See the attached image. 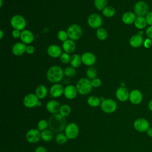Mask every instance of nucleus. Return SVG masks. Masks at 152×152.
I'll return each mask as SVG.
<instances>
[{
  "mask_svg": "<svg viewBox=\"0 0 152 152\" xmlns=\"http://www.w3.org/2000/svg\"><path fill=\"white\" fill-rule=\"evenodd\" d=\"M49 128L53 132L59 133L65 130L66 126V119L65 117L59 113L53 114L48 120Z\"/></svg>",
  "mask_w": 152,
  "mask_h": 152,
  "instance_id": "f257e3e1",
  "label": "nucleus"
},
{
  "mask_svg": "<svg viewBox=\"0 0 152 152\" xmlns=\"http://www.w3.org/2000/svg\"><path fill=\"white\" fill-rule=\"evenodd\" d=\"M64 75L63 69L58 65H53L47 71L46 78L48 80L53 84L58 83L63 79Z\"/></svg>",
  "mask_w": 152,
  "mask_h": 152,
  "instance_id": "f03ea898",
  "label": "nucleus"
},
{
  "mask_svg": "<svg viewBox=\"0 0 152 152\" xmlns=\"http://www.w3.org/2000/svg\"><path fill=\"white\" fill-rule=\"evenodd\" d=\"M75 87L77 88L78 93L81 95H86L89 94L93 88L91 80L88 78L84 77L78 80Z\"/></svg>",
  "mask_w": 152,
  "mask_h": 152,
  "instance_id": "7ed1b4c3",
  "label": "nucleus"
},
{
  "mask_svg": "<svg viewBox=\"0 0 152 152\" xmlns=\"http://www.w3.org/2000/svg\"><path fill=\"white\" fill-rule=\"evenodd\" d=\"M10 24L13 29L18 30L20 31H23L25 29L27 22L25 18L19 14H16L13 15L10 20Z\"/></svg>",
  "mask_w": 152,
  "mask_h": 152,
  "instance_id": "20e7f679",
  "label": "nucleus"
},
{
  "mask_svg": "<svg viewBox=\"0 0 152 152\" xmlns=\"http://www.w3.org/2000/svg\"><path fill=\"white\" fill-rule=\"evenodd\" d=\"M66 32L68 36V38L74 41L80 39L83 34L81 26L77 24H72L70 25L68 27Z\"/></svg>",
  "mask_w": 152,
  "mask_h": 152,
  "instance_id": "39448f33",
  "label": "nucleus"
},
{
  "mask_svg": "<svg viewBox=\"0 0 152 152\" xmlns=\"http://www.w3.org/2000/svg\"><path fill=\"white\" fill-rule=\"evenodd\" d=\"M100 107L102 110L106 113H112L117 109L116 102L112 99H104L101 102Z\"/></svg>",
  "mask_w": 152,
  "mask_h": 152,
  "instance_id": "423d86ee",
  "label": "nucleus"
},
{
  "mask_svg": "<svg viewBox=\"0 0 152 152\" xmlns=\"http://www.w3.org/2000/svg\"><path fill=\"white\" fill-rule=\"evenodd\" d=\"M79 127L77 124L74 122H70L67 124L64 133L69 140H74L76 138L79 134Z\"/></svg>",
  "mask_w": 152,
  "mask_h": 152,
  "instance_id": "0eeeda50",
  "label": "nucleus"
},
{
  "mask_svg": "<svg viewBox=\"0 0 152 152\" xmlns=\"http://www.w3.org/2000/svg\"><path fill=\"white\" fill-rule=\"evenodd\" d=\"M134 10L136 15L141 17L145 16L150 12L148 5L143 1H140L136 2L134 7Z\"/></svg>",
  "mask_w": 152,
  "mask_h": 152,
  "instance_id": "6e6552de",
  "label": "nucleus"
},
{
  "mask_svg": "<svg viewBox=\"0 0 152 152\" xmlns=\"http://www.w3.org/2000/svg\"><path fill=\"white\" fill-rule=\"evenodd\" d=\"M87 24L92 28H99L103 24L102 17L96 13L91 14L87 18Z\"/></svg>",
  "mask_w": 152,
  "mask_h": 152,
  "instance_id": "1a4fd4ad",
  "label": "nucleus"
},
{
  "mask_svg": "<svg viewBox=\"0 0 152 152\" xmlns=\"http://www.w3.org/2000/svg\"><path fill=\"white\" fill-rule=\"evenodd\" d=\"M134 128L139 132H146L150 127L149 122L144 118L136 119L133 123Z\"/></svg>",
  "mask_w": 152,
  "mask_h": 152,
  "instance_id": "9d476101",
  "label": "nucleus"
},
{
  "mask_svg": "<svg viewBox=\"0 0 152 152\" xmlns=\"http://www.w3.org/2000/svg\"><path fill=\"white\" fill-rule=\"evenodd\" d=\"M26 138L31 144L36 143L41 139V132L38 129H30L27 132Z\"/></svg>",
  "mask_w": 152,
  "mask_h": 152,
  "instance_id": "9b49d317",
  "label": "nucleus"
},
{
  "mask_svg": "<svg viewBox=\"0 0 152 152\" xmlns=\"http://www.w3.org/2000/svg\"><path fill=\"white\" fill-rule=\"evenodd\" d=\"M39 101V98L35 94L29 93L24 97L23 104L27 108H33L37 106Z\"/></svg>",
  "mask_w": 152,
  "mask_h": 152,
  "instance_id": "f8f14e48",
  "label": "nucleus"
},
{
  "mask_svg": "<svg viewBox=\"0 0 152 152\" xmlns=\"http://www.w3.org/2000/svg\"><path fill=\"white\" fill-rule=\"evenodd\" d=\"M143 96L141 91L138 89H134L129 93V100L133 104H139L142 100Z\"/></svg>",
  "mask_w": 152,
  "mask_h": 152,
  "instance_id": "ddd939ff",
  "label": "nucleus"
},
{
  "mask_svg": "<svg viewBox=\"0 0 152 152\" xmlns=\"http://www.w3.org/2000/svg\"><path fill=\"white\" fill-rule=\"evenodd\" d=\"M82 63L86 66H91L96 62V58L94 53L90 52H84L81 56Z\"/></svg>",
  "mask_w": 152,
  "mask_h": 152,
  "instance_id": "4468645a",
  "label": "nucleus"
},
{
  "mask_svg": "<svg viewBox=\"0 0 152 152\" xmlns=\"http://www.w3.org/2000/svg\"><path fill=\"white\" fill-rule=\"evenodd\" d=\"M129 93L128 90L125 87H119L117 88L115 93L116 99L122 102H125L129 100Z\"/></svg>",
  "mask_w": 152,
  "mask_h": 152,
  "instance_id": "2eb2a0df",
  "label": "nucleus"
},
{
  "mask_svg": "<svg viewBox=\"0 0 152 152\" xmlns=\"http://www.w3.org/2000/svg\"><path fill=\"white\" fill-rule=\"evenodd\" d=\"M78 91L75 86L72 84H68L64 88V95L65 97L68 100L75 99L77 95Z\"/></svg>",
  "mask_w": 152,
  "mask_h": 152,
  "instance_id": "dca6fc26",
  "label": "nucleus"
},
{
  "mask_svg": "<svg viewBox=\"0 0 152 152\" xmlns=\"http://www.w3.org/2000/svg\"><path fill=\"white\" fill-rule=\"evenodd\" d=\"M64 88L59 83L53 84L49 89V93L52 97L58 98L64 94Z\"/></svg>",
  "mask_w": 152,
  "mask_h": 152,
  "instance_id": "f3484780",
  "label": "nucleus"
},
{
  "mask_svg": "<svg viewBox=\"0 0 152 152\" xmlns=\"http://www.w3.org/2000/svg\"><path fill=\"white\" fill-rule=\"evenodd\" d=\"M20 39L26 45H30L33 42L34 36L33 32L29 30L24 29L21 32Z\"/></svg>",
  "mask_w": 152,
  "mask_h": 152,
  "instance_id": "a211bd4d",
  "label": "nucleus"
},
{
  "mask_svg": "<svg viewBox=\"0 0 152 152\" xmlns=\"http://www.w3.org/2000/svg\"><path fill=\"white\" fill-rule=\"evenodd\" d=\"M61 105L60 103L55 100H50L46 104V110L52 114L59 113Z\"/></svg>",
  "mask_w": 152,
  "mask_h": 152,
  "instance_id": "6ab92c4d",
  "label": "nucleus"
},
{
  "mask_svg": "<svg viewBox=\"0 0 152 152\" xmlns=\"http://www.w3.org/2000/svg\"><path fill=\"white\" fill-rule=\"evenodd\" d=\"M47 53L51 58H56L60 57V56L62 53V49L58 45L52 44L48 46L47 49Z\"/></svg>",
  "mask_w": 152,
  "mask_h": 152,
  "instance_id": "aec40b11",
  "label": "nucleus"
},
{
  "mask_svg": "<svg viewBox=\"0 0 152 152\" xmlns=\"http://www.w3.org/2000/svg\"><path fill=\"white\" fill-rule=\"evenodd\" d=\"M27 45L22 42H17L12 47V52L13 55L17 56H21L26 52Z\"/></svg>",
  "mask_w": 152,
  "mask_h": 152,
  "instance_id": "412c9836",
  "label": "nucleus"
},
{
  "mask_svg": "<svg viewBox=\"0 0 152 152\" xmlns=\"http://www.w3.org/2000/svg\"><path fill=\"white\" fill-rule=\"evenodd\" d=\"M144 39L141 35L138 34H134L131 37L129 40V45L131 47L134 48H138L143 45Z\"/></svg>",
  "mask_w": 152,
  "mask_h": 152,
  "instance_id": "4be33fe9",
  "label": "nucleus"
},
{
  "mask_svg": "<svg viewBox=\"0 0 152 152\" xmlns=\"http://www.w3.org/2000/svg\"><path fill=\"white\" fill-rule=\"evenodd\" d=\"M62 48L65 52L70 54L75 50L76 43L75 41L69 39L62 43Z\"/></svg>",
  "mask_w": 152,
  "mask_h": 152,
  "instance_id": "5701e85b",
  "label": "nucleus"
},
{
  "mask_svg": "<svg viewBox=\"0 0 152 152\" xmlns=\"http://www.w3.org/2000/svg\"><path fill=\"white\" fill-rule=\"evenodd\" d=\"M136 18V14L134 12L127 11L124 13V14L122 15V21L124 24L129 25L134 23Z\"/></svg>",
  "mask_w": 152,
  "mask_h": 152,
  "instance_id": "b1692460",
  "label": "nucleus"
},
{
  "mask_svg": "<svg viewBox=\"0 0 152 152\" xmlns=\"http://www.w3.org/2000/svg\"><path fill=\"white\" fill-rule=\"evenodd\" d=\"M48 93V90L47 87L43 84L38 86L35 90V94L39 98V99H45Z\"/></svg>",
  "mask_w": 152,
  "mask_h": 152,
  "instance_id": "393cba45",
  "label": "nucleus"
},
{
  "mask_svg": "<svg viewBox=\"0 0 152 152\" xmlns=\"http://www.w3.org/2000/svg\"><path fill=\"white\" fill-rule=\"evenodd\" d=\"M69 63L71 64V66H73L75 68L79 67L82 64L81 56L78 54H74L71 55Z\"/></svg>",
  "mask_w": 152,
  "mask_h": 152,
  "instance_id": "a878e982",
  "label": "nucleus"
},
{
  "mask_svg": "<svg viewBox=\"0 0 152 152\" xmlns=\"http://www.w3.org/2000/svg\"><path fill=\"white\" fill-rule=\"evenodd\" d=\"M134 24L135 27L139 30H142L144 28L147 24L145 18L144 17H141V16L137 17Z\"/></svg>",
  "mask_w": 152,
  "mask_h": 152,
  "instance_id": "bb28decb",
  "label": "nucleus"
},
{
  "mask_svg": "<svg viewBox=\"0 0 152 152\" xmlns=\"http://www.w3.org/2000/svg\"><path fill=\"white\" fill-rule=\"evenodd\" d=\"M87 104L92 107H98L101 104L100 98L94 95L90 96L87 99Z\"/></svg>",
  "mask_w": 152,
  "mask_h": 152,
  "instance_id": "cd10ccee",
  "label": "nucleus"
},
{
  "mask_svg": "<svg viewBox=\"0 0 152 152\" xmlns=\"http://www.w3.org/2000/svg\"><path fill=\"white\" fill-rule=\"evenodd\" d=\"M53 138V132L50 129L41 131V139L46 142L50 141Z\"/></svg>",
  "mask_w": 152,
  "mask_h": 152,
  "instance_id": "c85d7f7f",
  "label": "nucleus"
},
{
  "mask_svg": "<svg viewBox=\"0 0 152 152\" xmlns=\"http://www.w3.org/2000/svg\"><path fill=\"white\" fill-rule=\"evenodd\" d=\"M96 35L97 38L100 40H104L107 38L108 33L107 30L102 27L97 29Z\"/></svg>",
  "mask_w": 152,
  "mask_h": 152,
  "instance_id": "c756f323",
  "label": "nucleus"
},
{
  "mask_svg": "<svg viewBox=\"0 0 152 152\" xmlns=\"http://www.w3.org/2000/svg\"><path fill=\"white\" fill-rule=\"evenodd\" d=\"M102 11L103 16L107 18H111L115 14V10L112 6H107Z\"/></svg>",
  "mask_w": 152,
  "mask_h": 152,
  "instance_id": "7c9ffc66",
  "label": "nucleus"
},
{
  "mask_svg": "<svg viewBox=\"0 0 152 152\" xmlns=\"http://www.w3.org/2000/svg\"><path fill=\"white\" fill-rule=\"evenodd\" d=\"M107 0H94V5L98 11H102L107 5Z\"/></svg>",
  "mask_w": 152,
  "mask_h": 152,
  "instance_id": "2f4dec72",
  "label": "nucleus"
},
{
  "mask_svg": "<svg viewBox=\"0 0 152 152\" xmlns=\"http://www.w3.org/2000/svg\"><path fill=\"white\" fill-rule=\"evenodd\" d=\"M86 73L87 78L90 80H92L97 78V70L93 66H90L89 68H88L86 71Z\"/></svg>",
  "mask_w": 152,
  "mask_h": 152,
  "instance_id": "473e14b6",
  "label": "nucleus"
},
{
  "mask_svg": "<svg viewBox=\"0 0 152 152\" xmlns=\"http://www.w3.org/2000/svg\"><path fill=\"white\" fill-rule=\"evenodd\" d=\"M71 112V108L68 104L61 105L59 113L64 117L68 116Z\"/></svg>",
  "mask_w": 152,
  "mask_h": 152,
  "instance_id": "72a5a7b5",
  "label": "nucleus"
},
{
  "mask_svg": "<svg viewBox=\"0 0 152 152\" xmlns=\"http://www.w3.org/2000/svg\"><path fill=\"white\" fill-rule=\"evenodd\" d=\"M55 139L56 143L59 144H64L67 142V140H68V138L66 137L65 133H61V132L58 133L55 136Z\"/></svg>",
  "mask_w": 152,
  "mask_h": 152,
  "instance_id": "f704fd0d",
  "label": "nucleus"
},
{
  "mask_svg": "<svg viewBox=\"0 0 152 152\" xmlns=\"http://www.w3.org/2000/svg\"><path fill=\"white\" fill-rule=\"evenodd\" d=\"M64 73L67 77H72L76 74V69L72 66H67L64 69Z\"/></svg>",
  "mask_w": 152,
  "mask_h": 152,
  "instance_id": "c9c22d12",
  "label": "nucleus"
},
{
  "mask_svg": "<svg viewBox=\"0 0 152 152\" xmlns=\"http://www.w3.org/2000/svg\"><path fill=\"white\" fill-rule=\"evenodd\" d=\"M49 127L48 121L45 119H41L38 122L37 124V128L40 131H43L45 129H48Z\"/></svg>",
  "mask_w": 152,
  "mask_h": 152,
  "instance_id": "e433bc0d",
  "label": "nucleus"
},
{
  "mask_svg": "<svg viewBox=\"0 0 152 152\" xmlns=\"http://www.w3.org/2000/svg\"><path fill=\"white\" fill-rule=\"evenodd\" d=\"M57 37L60 41H61L62 42L68 40V36L66 31H65L64 30H59L57 33Z\"/></svg>",
  "mask_w": 152,
  "mask_h": 152,
  "instance_id": "4c0bfd02",
  "label": "nucleus"
},
{
  "mask_svg": "<svg viewBox=\"0 0 152 152\" xmlns=\"http://www.w3.org/2000/svg\"><path fill=\"white\" fill-rule=\"evenodd\" d=\"M60 61L64 64H66L70 62V59H71V56L69 55V53H66V52H62L61 55L60 56Z\"/></svg>",
  "mask_w": 152,
  "mask_h": 152,
  "instance_id": "58836bf2",
  "label": "nucleus"
},
{
  "mask_svg": "<svg viewBox=\"0 0 152 152\" xmlns=\"http://www.w3.org/2000/svg\"><path fill=\"white\" fill-rule=\"evenodd\" d=\"M91 83L92 87H95V88L99 87L102 85V81H101V80H100L98 78H96L91 80Z\"/></svg>",
  "mask_w": 152,
  "mask_h": 152,
  "instance_id": "ea45409f",
  "label": "nucleus"
},
{
  "mask_svg": "<svg viewBox=\"0 0 152 152\" xmlns=\"http://www.w3.org/2000/svg\"><path fill=\"white\" fill-rule=\"evenodd\" d=\"M143 46L146 49H148L150 48L151 46H152V40L151 39L147 37V39H145L144 40V42H143Z\"/></svg>",
  "mask_w": 152,
  "mask_h": 152,
  "instance_id": "a19ab883",
  "label": "nucleus"
},
{
  "mask_svg": "<svg viewBox=\"0 0 152 152\" xmlns=\"http://www.w3.org/2000/svg\"><path fill=\"white\" fill-rule=\"evenodd\" d=\"M147 23L149 26H152V11H150L145 17Z\"/></svg>",
  "mask_w": 152,
  "mask_h": 152,
  "instance_id": "79ce46f5",
  "label": "nucleus"
},
{
  "mask_svg": "<svg viewBox=\"0 0 152 152\" xmlns=\"http://www.w3.org/2000/svg\"><path fill=\"white\" fill-rule=\"evenodd\" d=\"M34 51H35V49H34V47L33 46L28 45L26 46V53H27V54L31 55L34 52Z\"/></svg>",
  "mask_w": 152,
  "mask_h": 152,
  "instance_id": "37998d69",
  "label": "nucleus"
},
{
  "mask_svg": "<svg viewBox=\"0 0 152 152\" xmlns=\"http://www.w3.org/2000/svg\"><path fill=\"white\" fill-rule=\"evenodd\" d=\"M21 31L20 30H15V29H14L11 33V35L12 36L13 38L14 39H17V38H19L20 37V36H21Z\"/></svg>",
  "mask_w": 152,
  "mask_h": 152,
  "instance_id": "c03bdc74",
  "label": "nucleus"
},
{
  "mask_svg": "<svg viewBox=\"0 0 152 152\" xmlns=\"http://www.w3.org/2000/svg\"><path fill=\"white\" fill-rule=\"evenodd\" d=\"M145 34L147 37L152 39V26H150L145 30Z\"/></svg>",
  "mask_w": 152,
  "mask_h": 152,
  "instance_id": "a18cd8bd",
  "label": "nucleus"
},
{
  "mask_svg": "<svg viewBox=\"0 0 152 152\" xmlns=\"http://www.w3.org/2000/svg\"><path fill=\"white\" fill-rule=\"evenodd\" d=\"M34 152H48V151L45 147L43 146H39L35 149Z\"/></svg>",
  "mask_w": 152,
  "mask_h": 152,
  "instance_id": "49530a36",
  "label": "nucleus"
},
{
  "mask_svg": "<svg viewBox=\"0 0 152 152\" xmlns=\"http://www.w3.org/2000/svg\"><path fill=\"white\" fill-rule=\"evenodd\" d=\"M148 137L152 138V127H150L148 130L146 131Z\"/></svg>",
  "mask_w": 152,
  "mask_h": 152,
  "instance_id": "de8ad7c7",
  "label": "nucleus"
},
{
  "mask_svg": "<svg viewBox=\"0 0 152 152\" xmlns=\"http://www.w3.org/2000/svg\"><path fill=\"white\" fill-rule=\"evenodd\" d=\"M148 109L152 112V99L149 101L148 104Z\"/></svg>",
  "mask_w": 152,
  "mask_h": 152,
  "instance_id": "09e8293b",
  "label": "nucleus"
},
{
  "mask_svg": "<svg viewBox=\"0 0 152 152\" xmlns=\"http://www.w3.org/2000/svg\"><path fill=\"white\" fill-rule=\"evenodd\" d=\"M4 36V33L3 30H0V39H2Z\"/></svg>",
  "mask_w": 152,
  "mask_h": 152,
  "instance_id": "8fccbe9b",
  "label": "nucleus"
},
{
  "mask_svg": "<svg viewBox=\"0 0 152 152\" xmlns=\"http://www.w3.org/2000/svg\"><path fill=\"white\" fill-rule=\"evenodd\" d=\"M42 102H41L40 101H39V102H38V103H37V106H38V107H40V106H42Z\"/></svg>",
  "mask_w": 152,
  "mask_h": 152,
  "instance_id": "3c124183",
  "label": "nucleus"
},
{
  "mask_svg": "<svg viewBox=\"0 0 152 152\" xmlns=\"http://www.w3.org/2000/svg\"><path fill=\"white\" fill-rule=\"evenodd\" d=\"M2 4H3V1L2 0H0V7H2Z\"/></svg>",
  "mask_w": 152,
  "mask_h": 152,
  "instance_id": "603ef678",
  "label": "nucleus"
}]
</instances>
